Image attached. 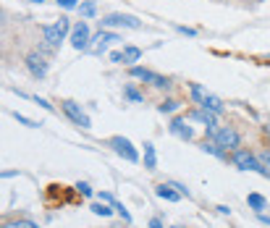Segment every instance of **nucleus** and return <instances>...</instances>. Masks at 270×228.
Masks as SVG:
<instances>
[{
  "mask_svg": "<svg viewBox=\"0 0 270 228\" xmlns=\"http://www.w3.org/2000/svg\"><path fill=\"white\" fill-rule=\"evenodd\" d=\"M231 160H234L236 168H242V171H257V173H262V176H267V178H270V173L262 168L260 158L254 155V152H249V149H234Z\"/></svg>",
  "mask_w": 270,
  "mask_h": 228,
  "instance_id": "nucleus-1",
  "label": "nucleus"
},
{
  "mask_svg": "<svg viewBox=\"0 0 270 228\" xmlns=\"http://www.w3.org/2000/svg\"><path fill=\"white\" fill-rule=\"evenodd\" d=\"M66 34H71V24H68L66 16L58 19V21L50 24V26H42V37H45V42H48L50 48H58V45L63 42Z\"/></svg>",
  "mask_w": 270,
  "mask_h": 228,
  "instance_id": "nucleus-2",
  "label": "nucleus"
},
{
  "mask_svg": "<svg viewBox=\"0 0 270 228\" xmlns=\"http://www.w3.org/2000/svg\"><path fill=\"white\" fill-rule=\"evenodd\" d=\"M102 29H113V26H124V29H142V21L131 13H108L100 21Z\"/></svg>",
  "mask_w": 270,
  "mask_h": 228,
  "instance_id": "nucleus-3",
  "label": "nucleus"
},
{
  "mask_svg": "<svg viewBox=\"0 0 270 228\" xmlns=\"http://www.w3.org/2000/svg\"><path fill=\"white\" fill-rule=\"evenodd\" d=\"M210 136H213V142H215L220 149H239V131L231 129V126L215 129Z\"/></svg>",
  "mask_w": 270,
  "mask_h": 228,
  "instance_id": "nucleus-4",
  "label": "nucleus"
},
{
  "mask_svg": "<svg viewBox=\"0 0 270 228\" xmlns=\"http://www.w3.org/2000/svg\"><path fill=\"white\" fill-rule=\"evenodd\" d=\"M68 42L73 45V50H89V42H92V34H89L87 21H79L76 26H71Z\"/></svg>",
  "mask_w": 270,
  "mask_h": 228,
  "instance_id": "nucleus-5",
  "label": "nucleus"
},
{
  "mask_svg": "<svg viewBox=\"0 0 270 228\" xmlns=\"http://www.w3.org/2000/svg\"><path fill=\"white\" fill-rule=\"evenodd\" d=\"M61 108H63V113H66V116L73 121V124H76V126H82V129H89V126H92L89 116L82 110V105H76L73 100H63V102H61Z\"/></svg>",
  "mask_w": 270,
  "mask_h": 228,
  "instance_id": "nucleus-6",
  "label": "nucleus"
},
{
  "mask_svg": "<svg viewBox=\"0 0 270 228\" xmlns=\"http://www.w3.org/2000/svg\"><path fill=\"white\" fill-rule=\"evenodd\" d=\"M108 144H110L121 158H126L129 163H137V160H139V152L131 147V142L126 139V136H110V142H108Z\"/></svg>",
  "mask_w": 270,
  "mask_h": 228,
  "instance_id": "nucleus-7",
  "label": "nucleus"
},
{
  "mask_svg": "<svg viewBox=\"0 0 270 228\" xmlns=\"http://www.w3.org/2000/svg\"><path fill=\"white\" fill-rule=\"evenodd\" d=\"M92 42H95V45H89V53L102 55V53L113 45V42H121V37H118L115 32H108V29H102V32H100L97 37H92Z\"/></svg>",
  "mask_w": 270,
  "mask_h": 228,
  "instance_id": "nucleus-8",
  "label": "nucleus"
},
{
  "mask_svg": "<svg viewBox=\"0 0 270 228\" xmlns=\"http://www.w3.org/2000/svg\"><path fill=\"white\" fill-rule=\"evenodd\" d=\"M131 76H134V79H142V82H147V84H152V87H158V89H163V87H168V84H171V82L166 79V76L152 73V71L139 68V66H131Z\"/></svg>",
  "mask_w": 270,
  "mask_h": 228,
  "instance_id": "nucleus-9",
  "label": "nucleus"
},
{
  "mask_svg": "<svg viewBox=\"0 0 270 228\" xmlns=\"http://www.w3.org/2000/svg\"><path fill=\"white\" fill-rule=\"evenodd\" d=\"M26 68L34 79H45V76H48V60H45L40 53H29L26 55Z\"/></svg>",
  "mask_w": 270,
  "mask_h": 228,
  "instance_id": "nucleus-10",
  "label": "nucleus"
},
{
  "mask_svg": "<svg viewBox=\"0 0 270 228\" xmlns=\"http://www.w3.org/2000/svg\"><path fill=\"white\" fill-rule=\"evenodd\" d=\"M189 118H191V121H200V124H205L210 134H213V131H215V126H218V116H215L213 110H207V108H197V110H191V113H189Z\"/></svg>",
  "mask_w": 270,
  "mask_h": 228,
  "instance_id": "nucleus-11",
  "label": "nucleus"
},
{
  "mask_svg": "<svg viewBox=\"0 0 270 228\" xmlns=\"http://www.w3.org/2000/svg\"><path fill=\"white\" fill-rule=\"evenodd\" d=\"M171 134H176L178 139H184V142H189L191 136H194V131H191V126L186 124L184 118H173L171 121Z\"/></svg>",
  "mask_w": 270,
  "mask_h": 228,
  "instance_id": "nucleus-12",
  "label": "nucleus"
},
{
  "mask_svg": "<svg viewBox=\"0 0 270 228\" xmlns=\"http://www.w3.org/2000/svg\"><path fill=\"white\" fill-rule=\"evenodd\" d=\"M202 108H207V110H213L215 116H220L223 110H226V105H223L220 97H215V95H210V92H207V97L202 100Z\"/></svg>",
  "mask_w": 270,
  "mask_h": 228,
  "instance_id": "nucleus-13",
  "label": "nucleus"
},
{
  "mask_svg": "<svg viewBox=\"0 0 270 228\" xmlns=\"http://www.w3.org/2000/svg\"><path fill=\"white\" fill-rule=\"evenodd\" d=\"M144 168H149V171L158 168V152H155V144H152V142L144 144Z\"/></svg>",
  "mask_w": 270,
  "mask_h": 228,
  "instance_id": "nucleus-14",
  "label": "nucleus"
},
{
  "mask_svg": "<svg viewBox=\"0 0 270 228\" xmlns=\"http://www.w3.org/2000/svg\"><path fill=\"white\" fill-rule=\"evenodd\" d=\"M155 194L160 197V200H168V202H178V200H181V192H173V189L166 186V184L155 186Z\"/></svg>",
  "mask_w": 270,
  "mask_h": 228,
  "instance_id": "nucleus-15",
  "label": "nucleus"
},
{
  "mask_svg": "<svg viewBox=\"0 0 270 228\" xmlns=\"http://www.w3.org/2000/svg\"><path fill=\"white\" fill-rule=\"evenodd\" d=\"M121 55H124V63H126V66H134V63H137V60L142 58V50L134 48V45H126Z\"/></svg>",
  "mask_w": 270,
  "mask_h": 228,
  "instance_id": "nucleus-16",
  "label": "nucleus"
},
{
  "mask_svg": "<svg viewBox=\"0 0 270 228\" xmlns=\"http://www.w3.org/2000/svg\"><path fill=\"white\" fill-rule=\"evenodd\" d=\"M189 92H191V100H194V102H200V105H202V100L207 97V89H205L202 84H191V87H189Z\"/></svg>",
  "mask_w": 270,
  "mask_h": 228,
  "instance_id": "nucleus-17",
  "label": "nucleus"
},
{
  "mask_svg": "<svg viewBox=\"0 0 270 228\" xmlns=\"http://www.w3.org/2000/svg\"><path fill=\"white\" fill-rule=\"evenodd\" d=\"M89 210H92L95 215H100V218H110V212H113V210L108 207V202H95Z\"/></svg>",
  "mask_w": 270,
  "mask_h": 228,
  "instance_id": "nucleus-18",
  "label": "nucleus"
},
{
  "mask_svg": "<svg viewBox=\"0 0 270 228\" xmlns=\"http://www.w3.org/2000/svg\"><path fill=\"white\" fill-rule=\"evenodd\" d=\"M247 202H249L252 210H257V212H260V210L265 207V197H262V194H249V197H247Z\"/></svg>",
  "mask_w": 270,
  "mask_h": 228,
  "instance_id": "nucleus-19",
  "label": "nucleus"
},
{
  "mask_svg": "<svg viewBox=\"0 0 270 228\" xmlns=\"http://www.w3.org/2000/svg\"><path fill=\"white\" fill-rule=\"evenodd\" d=\"M124 97H126V100H131V102H142V100H144L139 89H137V87H131V84L124 89Z\"/></svg>",
  "mask_w": 270,
  "mask_h": 228,
  "instance_id": "nucleus-20",
  "label": "nucleus"
},
{
  "mask_svg": "<svg viewBox=\"0 0 270 228\" xmlns=\"http://www.w3.org/2000/svg\"><path fill=\"white\" fill-rule=\"evenodd\" d=\"M79 11H82V16L92 19L95 13H97V3H95V0H89V3H82V6H79Z\"/></svg>",
  "mask_w": 270,
  "mask_h": 228,
  "instance_id": "nucleus-21",
  "label": "nucleus"
},
{
  "mask_svg": "<svg viewBox=\"0 0 270 228\" xmlns=\"http://www.w3.org/2000/svg\"><path fill=\"white\" fill-rule=\"evenodd\" d=\"M0 228H40V225H37V223H32V220H11V223L0 225Z\"/></svg>",
  "mask_w": 270,
  "mask_h": 228,
  "instance_id": "nucleus-22",
  "label": "nucleus"
},
{
  "mask_svg": "<svg viewBox=\"0 0 270 228\" xmlns=\"http://www.w3.org/2000/svg\"><path fill=\"white\" fill-rule=\"evenodd\" d=\"M158 110H160V113H173V110H178V102H176V100H166V102L158 105Z\"/></svg>",
  "mask_w": 270,
  "mask_h": 228,
  "instance_id": "nucleus-23",
  "label": "nucleus"
},
{
  "mask_svg": "<svg viewBox=\"0 0 270 228\" xmlns=\"http://www.w3.org/2000/svg\"><path fill=\"white\" fill-rule=\"evenodd\" d=\"M202 149H205V152H210V155H215V158H223V149H220L215 142H205V144H202Z\"/></svg>",
  "mask_w": 270,
  "mask_h": 228,
  "instance_id": "nucleus-24",
  "label": "nucleus"
},
{
  "mask_svg": "<svg viewBox=\"0 0 270 228\" xmlns=\"http://www.w3.org/2000/svg\"><path fill=\"white\" fill-rule=\"evenodd\" d=\"M76 192H79L82 197H92V186H89V184H82V181L76 184Z\"/></svg>",
  "mask_w": 270,
  "mask_h": 228,
  "instance_id": "nucleus-25",
  "label": "nucleus"
},
{
  "mask_svg": "<svg viewBox=\"0 0 270 228\" xmlns=\"http://www.w3.org/2000/svg\"><path fill=\"white\" fill-rule=\"evenodd\" d=\"M58 6H61V8H66V11L79 8V3H76V0H58Z\"/></svg>",
  "mask_w": 270,
  "mask_h": 228,
  "instance_id": "nucleus-26",
  "label": "nucleus"
},
{
  "mask_svg": "<svg viewBox=\"0 0 270 228\" xmlns=\"http://www.w3.org/2000/svg\"><path fill=\"white\" fill-rule=\"evenodd\" d=\"M260 158V163H262V168L270 173V152H262V155H257Z\"/></svg>",
  "mask_w": 270,
  "mask_h": 228,
  "instance_id": "nucleus-27",
  "label": "nucleus"
},
{
  "mask_svg": "<svg viewBox=\"0 0 270 228\" xmlns=\"http://www.w3.org/2000/svg\"><path fill=\"white\" fill-rule=\"evenodd\" d=\"M16 121H21V124H26V126H32V129L37 126V124H34V121H29L26 116H19V113H16Z\"/></svg>",
  "mask_w": 270,
  "mask_h": 228,
  "instance_id": "nucleus-28",
  "label": "nucleus"
},
{
  "mask_svg": "<svg viewBox=\"0 0 270 228\" xmlns=\"http://www.w3.org/2000/svg\"><path fill=\"white\" fill-rule=\"evenodd\" d=\"M178 29V32H184L186 37H194V29H186V26H176Z\"/></svg>",
  "mask_w": 270,
  "mask_h": 228,
  "instance_id": "nucleus-29",
  "label": "nucleus"
},
{
  "mask_svg": "<svg viewBox=\"0 0 270 228\" xmlns=\"http://www.w3.org/2000/svg\"><path fill=\"white\" fill-rule=\"evenodd\" d=\"M34 100H37V102H40V105H42V108H45V110H50V108H53V105H50V102H48V100H42V97H34Z\"/></svg>",
  "mask_w": 270,
  "mask_h": 228,
  "instance_id": "nucleus-30",
  "label": "nucleus"
},
{
  "mask_svg": "<svg viewBox=\"0 0 270 228\" xmlns=\"http://www.w3.org/2000/svg\"><path fill=\"white\" fill-rule=\"evenodd\" d=\"M110 60H113V63H121L124 55H121V53H110Z\"/></svg>",
  "mask_w": 270,
  "mask_h": 228,
  "instance_id": "nucleus-31",
  "label": "nucleus"
},
{
  "mask_svg": "<svg viewBox=\"0 0 270 228\" xmlns=\"http://www.w3.org/2000/svg\"><path fill=\"white\" fill-rule=\"evenodd\" d=\"M149 228H163V223L158 218H152V220H149Z\"/></svg>",
  "mask_w": 270,
  "mask_h": 228,
  "instance_id": "nucleus-32",
  "label": "nucleus"
},
{
  "mask_svg": "<svg viewBox=\"0 0 270 228\" xmlns=\"http://www.w3.org/2000/svg\"><path fill=\"white\" fill-rule=\"evenodd\" d=\"M260 220H262L265 225H270V218H267V215H260Z\"/></svg>",
  "mask_w": 270,
  "mask_h": 228,
  "instance_id": "nucleus-33",
  "label": "nucleus"
},
{
  "mask_svg": "<svg viewBox=\"0 0 270 228\" xmlns=\"http://www.w3.org/2000/svg\"><path fill=\"white\" fill-rule=\"evenodd\" d=\"M32 3H42V0H32Z\"/></svg>",
  "mask_w": 270,
  "mask_h": 228,
  "instance_id": "nucleus-34",
  "label": "nucleus"
},
{
  "mask_svg": "<svg viewBox=\"0 0 270 228\" xmlns=\"http://www.w3.org/2000/svg\"><path fill=\"white\" fill-rule=\"evenodd\" d=\"M113 228H124V225H113Z\"/></svg>",
  "mask_w": 270,
  "mask_h": 228,
  "instance_id": "nucleus-35",
  "label": "nucleus"
}]
</instances>
